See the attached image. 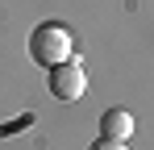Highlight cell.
Masks as SVG:
<instances>
[{
  "instance_id": "5",
  "label": "cell",
  "mask_w": 154,
  "mask_h": 150,
  "mask_svg": "<svg viewBox=\"0 0 154 150\" xmlns=\"http://www.w3.org/2000/svg\"><path fill=\"white\" fill-rule=\"evenodd\" d=\"M88 150H129L125 142H112V138H100V142H92Z\"/></svg>"
},
{
  "instance_id": "1",
  "label": "cell",
  "mask_w": 154,
  "mask_h": 150,
  "mask_svg": "<svg viewBox=\"0 0 154 150\" xmlns=\"http://www.w3.org/2000/svg\"><path fill=\"white\" fill-rule=\"evenodd\" d=\"M71 50H75V42H71V33L63 29V25H38L33 33H29V54H33V63H42L46 71L50 67H58V63H67L71 58Z\"/></svg>"
},
{
  "instance_id": "4",
  "label": "cell",
  "mask_w": 154,
  "mask_h": 150,
  "mask_svg": "<svg viewBox=\"0 0 154 150\" xmlns=\"http://www.w3.org/2000/svg\"><path fill=\"white\" fill-rule=\"evenodd\" d=\"M25 125H33V117H21V121H8V125H0V138H8V133H17V129H25Z\"/></svg>"
},
{
  "instance_id": "2",
  "label": "cell",
  "mask_w": 154,
  "mask_h": 150,
  "mask_svg": "<svg viewBox=\"0 0 154 150\" xmlns=\"http://www.w3.org/2000/svg\"><path fill=\"white\" fill-rule=\"evenodd\" d=\"M83 88H88V75H83V67H79L75 58L50 67V92H54V100H79Z\"/></svg>"
},
{
  "instance_id": "3",
  "label": "cell",
  "mask_w": 154,
  "mask_h": 150,
  "mask_svg": "<svg viewBox=\"0 0 154 150\" xmlns=\"http://www.w3.org/2000/svg\"><path fill=\"white\" fill-rule=\"evenodd\" d=\"M133 133V117L125 108H104L100 113V138H112V142H129Z\"/></svg>"
}]
</instances>
